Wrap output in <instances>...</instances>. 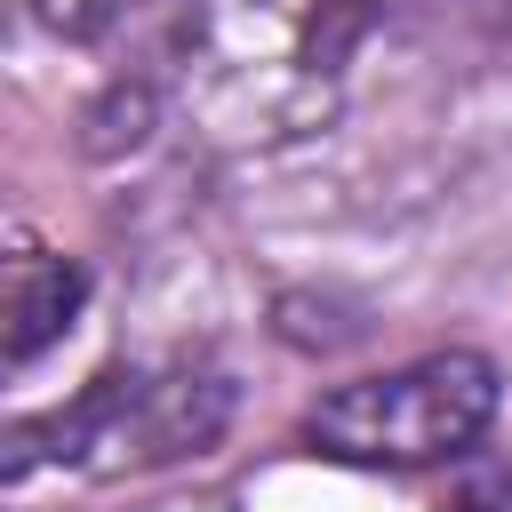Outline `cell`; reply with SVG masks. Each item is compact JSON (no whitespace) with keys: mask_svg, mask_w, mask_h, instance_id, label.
Returning <instances> with one entry per match:
<instances>
[{"mask_svg":"<svg viewBox=\"0 0 512 512\" xmlns=\"http://www.w3.org/2000/svg\"><path fill=\"white\" fill-rule=\"evenodd\" d=\"M384 0H208L176 40V112L224 152H280L344 112Z\"/></svg>","mask_w":512,"mask_h":512,"instance_id":"1","label":"cell"},{"mask_svg":"<svg viewBox=\"0 0 512 512\" xmlns=\"http://www.w3.org/2000/svg\"><path fill=\"white\" fill-rule=\"evenodd\" d=\"M232 424V384L216 368H128V376H96L72 408L16 424L0 448V472H32V464H72L96 480L120 472H152V464H184L208 456Z\"/></svg>","mask_w":512,"mask_h":512,"instance_id":"2","label":"cell"},{"mask_svg":"<svg viewBox=\"0 0 512 512\" xmlns=\"http://www.w3.org/2000/svg\"><path fill=\"white\" fill-rule=\"evenodd\" d=\"M488 416H496V360L432 352V360L336 384L304 416V440L360 472H424V464L464 456L488 432Z\"/></svg>","mask_w":512,"mask_h":512,"instance_id":"3","label":"cell"},{"mask_svg":"<svg viewBox=\"0 0 512 512\" xmlns=\"http://www.w3.org/2000/svg\"><path fill=\"white\" fill-rule=\"evenodd\" d=\"M88 304V272L56 248L0 256V384H16L32 360H48Z\"/></svg>","mask_w":512,"mask_h":512,"instance_id":"4","label":"cell"},{"mask_svg":"<svg viewBox=\"0 0 512 512\" xmlns=\"http://www.w3.org/2000/svg\"><path fill=\"white\" fill-rule=\"evenodd\" d=\"M40 8V24L56 32V40H104V32H120L144 0H32Z\"/></svg>","mask_w":512,"mask_h":512,"instance_id":"5","label":"cell"},{"mask_svg":"<svg viewBox=\"0 0 512 512\" xmlns=\"http://www.w3.org/2000/svg\"><path fill=\"white\" fill-rule=\"evenodd\" d=\"M448 512H512V464H488V472H472V480L448 496Z\"/></svg>","mask_w":512,"mask_h":512,"instance_id":"6","label":"cell"}]
</instances>
